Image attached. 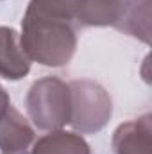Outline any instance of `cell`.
I'll use <instances>...</instances> for the list:
<instances>
[{
    "mask_svg": "<svg viewBox=\"0 0 152 154\" xmlns=\"http://www.w3.org/2000/svg\"><path fill=\"white\" fill-rule=\"evenodd\" d=\"M20 47L29 61L43 66H65L77 50V29L65 20L27 9L22 20Z\"/></svg>",
    "mask_w": 152,
    "mask_h": 154,
    "instance_id": "1",
    "label": "cell"
},
{
    "mask_svg": "<svg viewBox=\"0 0 152 154\" xmlns=\"http://www.w3.org/2000/svg\"><path fill=\"white\" fill-rule=\"evenodd\" d=\"M70 125L81 134H95L104 129L113 113L109 93L95 81L77 79L70 84Z\"/></svg>",
    "mask_w": 152,
    "mask_h": 154,
    "instance_id": "3",
    "label": "cell"
},
{
    "mask_svg": "<svg viewBox=\"0 0 152 154\" xmlns=\"http://www.w3.org/2000/svg\"><path fill=\"white\" fill-rule=\"evenodd\" d=\"M25 108L31 122L38 129L57 131L70 124V86L59 77H43L29 88Z\"/></svg>",
    "mask_w": 152,
    "mask_h": 154,
    "instance_id": "2",
    "label": "cell"
},
{
    "mask_svg": "<svg viewBox=\"0 0 152 154\" xmlns=\"http://www.w3.org/2000/svg\"><path fill=\"white\" fill-rule=\"evenodd\" d=\"M118 5L120 13L114 29L149 45L152 0H118Z\"/></svg>",
    "mask_w": 152,
    "mask_h": 154,
    "instance_id": "6",
    "label": "cell"
},
{
    "mask_svg": "<svg viewBox=\"0 0 152 154\" xmlns=\"http://www.w3.org/2000/svg\"><path fill=\"white\" fill-rule=\"evenodd\" d=\"M31 61L20 47V34L13 27L0 25V77L20 81L29 74Z\"/></svg>",
    "mask_w": 152,
    "mask_h": 154,
    "instance_id": "7",
    "label": "cell"
},
{
    "mask_svg": "<svg viewBox=\"0 0 152 154\" xmlns=\"http://www.w3.org/2000/svg\"><path fill=\"white\" fill-rule=\"evenodd\" d=\"M11 106V99H9V93L5 91L4 86H0V118L5 115V111L9 109Z\"/></svg>",
    "mask_w": 152,
    "mask_h": 154,
    "instance_id": "11",
    "label": "cell"
},
{
    "mask_svg": "<svg viewBox=\"0 0 152 154\" xmlns=\"http://www.w3.org/2000/svg\"><path fill=\"white\" fill-rule=\"evenodd\" d=\"M36 142L34 129L18 109L9 106L0 118V154H31Z\"/></svg>",
    "mask_w": 152,
    "mask_h": 154,
    "instance_id": "4",
    "label": "cell"
},
{
    "mask_svg": "<svg viewBox=\"0 0 152 154\" xmlns=\"http://www.w3.org/2000/svg\"><path fill=\"white\" fill-rule=\"evenodd\" d=\"M79 2L81 0H31L27 9L50 16V18H56V20H65L77 29L75 14L79 9Z\"/></svg>",
    "mask_w": 152,
    "mask_h": 154,
    "instance_id": "10",
    "label": "cell"
},
{
    "mask_svg": "<svg viewBox=\"0 0 152 154\" xmlns=\"http://www.w3.org/2000/svg\"><path fill=\"white\" fill-rule=\"evenodd\" d=\"M31 154H91V151L81 134L57 129L38 138Z\"/></svg>",
    "mask_w": 152,
    "mask_h": 154,
    "instance_id": "9",
    "label": "cell"
},
{
    "mask_svg": "<svg viewBox=\"0 0 152 154\" xmlns=\"http://www.w3.org/2000/svg\"><path fill=\"white\" fill-rule=\"evenodd\" d=\"M118 0H81L75 14L77 29L84 27H114L118 22Z\"/></svg>",
    "mask_w": 152,
    "mask_h": 154,
    "instance_id": "8",
    "label": "cell"
},
{
    "mask_svg": "<svg viewBox=\"0 0 152 154\" xmlns=\"http://www.w3.org/2000/svg\"><path fill=\"white\" fill-rule=\"evenodd\" d=\"M152 116L147 115L120 124L113 133L114 154H152Z\"/></svg>",
    "mask_w": 152,
    "mask_h": 154,
    "instance_id": "5",
    "label": "cell"
}]
</instances>
